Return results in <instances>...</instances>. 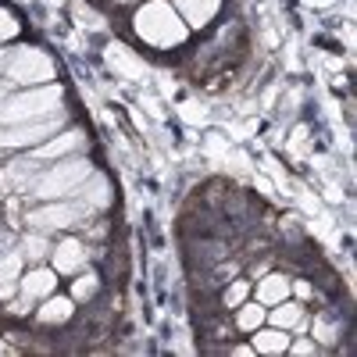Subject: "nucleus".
<instances>
[{"label": "nucleus", "mask_w": 357, "mask_h": 357, "mask_svg": "<svg viewBox=\"0 0 357 357\" xmlns=\"http://www.w3.org/2000/svg\"><path fill=\"white\" fill-rule=\"evenodd\" d=\"M132 36L151 50H175L190 40V29L172 8V0H139L132 15Z\"/></svg>", "instance_id": "1"}, {"label": "nucleus", "mask_w": 357, "mask_h": 357, "mask_svg": "<svg viewBox=\"0 0 357 357\" xmlns=\"http://www.w3.org/2000/svg\"><path fill=\"white\" fill-rule=\"evenodd\" d=\"M65 111V86L61 82H43V86H25L11 89L0 104V126H18V122H36V118Z\"/></svg>", "instance_id": "2"}, {"label": "nucleus", "mask_w": 357, "mask_h": 357, "mask_svg": "<svg viewBox=\"0 0 357 357\" xmlns=\"http://www.w3.org/2000/svg\"><path fill=\"white\" fill-rule=\"evenodd\" d=\"M93 172V161L89 158H79V154H68V158H57L50 165H43L33 178L25 197L33 200H61V197H75L79 186L89 178Z\"/></svg>", "instance_id": "3"}, {"label": "nucleus", "mask_w": 357, "mask_h": 357, "mask_svg": "<svg viewBox=\"0 0 357 357\" xmlns=\"http://www.w3.org/2000/svg\"><path fill=\"white\" fill-rule=\"evenodd\" d=\"M0 79H8L15 89L43 86V82L57 79V65H54V57L43 47L15 43V47H8V61H4V75H0Z\"/></svg>", "instance_id": "4"}, {"label": "nucleus", "mask_w": 357, "mask_h": 357, "mask_svg": "<svg viewBox=\"0 0 357 357\" xmlns=\"http://www.w3.org/2000/svg\"><path fill=\"white\" fill-rule=\"evenodd\" d=\"M93 222V211L79 197H61V200H40V207L25 211V225L40 232H68Z\"/></svg>", "instance_id": "5"}, {"label": "nucleus", "mask_w": 357, "mask_h": 357, "mask_svg": "<svg viewBox=\"0 0 357 357\" xmlns=\"http://www.w3.org/2000/svg\"><path fill=\"white\" fill-rule=\"evenodd\" d=\"M68 122V107L36 118V122H18V126H0V151H33L43 139H50L57 129H65Z\"/></svg>", "instance_id": "6"}, {"label": "nucleus", "mask_w": 357, "mask_h": 357, "mask_svg": "<svg viewBox=\"0 0 357 357\" xmlns=\"http://www.w3.org/2000/svg\"><path fill=\"white\" fill-rule=\"evenodd\" d=\"M47 261H50V268L57 275H79L89 264V247H86V240H79V236H65V240H57L50 247Z\"/></svg>", "instance_id": "7"}, {"label": "nucleus", "mask_w": 357, "mask_h": 357, "mask_svg": "<svg viewBox=\"0 0 357 357\" xmlns=\"http://www.w3.org/2000/svg\"><path fill=\"white\" fill-rule=\"evenodd\" d=\"M82 146H86V132H82V129H57L50 139H43L40 146H33V151H29V158L50 165V161H57V158L79 154Z\"/></svg>", "instance_id": "8"}, {"label": "nucleus", "mask_w": 357, "mask_h": 357, "mask_svg": "<svg viewBox=\"0 0 357 357\" xmlns=\"http://www.w3.org/2000/svg\"><path fill=\"white\" fill-rule=\"evenodd\" d=\"M57 289V272L50 264H33L29 272H22V279H18V301H25V304H40L43 296H50Z\"/></svg>", "instance_id": "9"}, {"label": "nucleus", "mask_w": 357, "mask_h": 357, "mask_svg": "<svg viewBox=\"0 0 357 357\" xmlns=\"http://www.w3.org/2000/svg\"><path fill=\"white\" fill-rule=\"evenodd\" d=\"M25 272V254L11 236H4V250H0V301H11L18 293V279Z\"/></svg>", "instance_id": "10"}, {"label": "nucleus", "mask_w": 357, "mask_h": 357, "mask_svg": "<svg viewBox=\"0 0 357 357\" xmlns=\"http://www.w3.org/2000/svg\"><path fill=\"white\" fill-rule=\"evenodd\" d=\"M172 8L178 11V18L186 22L190 33H200V29H207L218 18L222 0H172Z\"/></svg>", "instance_id": "11"}, {"label": "nucleus", "mask_w": 357, "mask_h": 357, "mask_svg": "<svg viewBox=\"0 0 357 357\" xmlns=\"http://www.w3.org/2000/svg\"><path fill=\"white\" fill-rule=\"evenodd\" d=\"M268 325H275V329H286V333H304L307 329V307L301 301H279L275 307H268Z\"/></svg>", "instance_id": "12"}, {"label": "nucleus", "mask_w": 357, "mask_h": 357, "mask_svg": "<svg viewBox=\"0 0 357 357\" xmlns=\"http://www.w3.org/2000/svg\"><path fill=\"white\" fill-rule=\"evenodd\" d=\"M75 318V301H72V293L65 296V293H50V296H43V301L36 304V321L40 325H65V321H72Z\"/></svg>", "instance_id": "13"}, {"label": "nucleus", "mask_w": 357, "mask_h": 357, "mask_svg": "<svg viewBox=\"0 0 357 357\" xmlns=\"http://www.w3.org/2000/svg\"><path fill=\"white\" fill-rule=\"evenodd\" d=\"M289 333L286 329H275V325H261V329H254L250 333V350L254 354H264V357H279V354H286L289 350Z\"/></svg>", "instance_id": "14"}, {"label": "nucleus", "mask_w": 357, "mask_h": 357, "mask_svg": "<svg viewBox=\"0 0 357 357\" xmlns=\"http://www.w3.org/2000/svg\"><path fill=\"white\" fill-rule=\"evenodd\" d=\"M86 207H89V211H93V215H100V211H107V207H111V183H107V178L93 168V172H89V178H86V183L79 186V193H75Z\"/></svg>", "instance_id": "15"}, {"label": "nucleus", "mask_w": 357, "mask_h": 357, "mask_svg": "<svg viewBox=\"0 0 357 357\" xmlns=\"http://www.w3.org/2000/svg\"><path fill=\"white\" fill-rule=\"evenodd\" d=\"M293 296V279L282 275V272H268L264 279H257V289H254V301H261L264 307H275L279 301Z\"/></svg>", "instance_id": "16"}, {"label": "nucleus", "mask_w": 357, "mask_h": 357, "mask_svg": "<svg viewBox=\"0 0 357 357\" xmlns=\"http://www.w3.org/2000/svg\"><path fill=\"white\" fill-rule=\"evenodd\" d=\"M50 232H40V229H29L22 232V240H18V250L25 254V264H47L50 257Z\"/></svg>", "instance_id": "17"}, {"label": "nucleus", "mask_w": 357, "mask_h": 357, "mask_svg": "<svg viewBox=\"0 0 357 357\" xmlns=\"http://www.w3.org/2000/svg\"><path fill=\"white\" fill-rule=\"evenodd\" d=\"M268 321V307L261 304V301H247L236 307V333H243V336H250L254 329H261V325Z\"/></svg>", "instance_id": "18"}, {"label": "nucleus", "mask_w": 357, "mask_h": 357, "mask_svg": "<svg viewBox=\"0 0 357 357\" xmlns=\"http://www.w3.org/2000/svg\"><path fill=\"white\" fill-rule=\"evenodd\" d=\"M311 340L325 350V347H336V340H340V325L333 321V314H318L314 321H311Z\"/></svg>", "instance_id": "19"}, {"label": "nucleus", "mask_w": 357, "mask_h": 357, "mask_svg": "<svg viewBox=\"0 0 357 357\" xmlns=\"http://www.w3.org/2000/svg\"><path fill=\"white\" fill-rule=\"evenodd\" d=\"M100 293V275L97 272H79V279L72 282V301L75 304H86V301H93V296Z\"/></svg>", "instance_id": "20"}, {"label": "nucleus", "mask_w": 357, "mask_h": 357, "mask_svg": "<svg viewBox=\"0 0 357 357\" xmlns=\"http://www.w3.org/2000/svg\"><path fill=\"white\" fill-rule=\"evenodd\" d=\"M18 33H22V22H18V15H15L11 8L0 4V47L15 43V40H18Z\"/></svg>", "instance_id": "21"}, {"label": "nucleus", "mask_w": 357, "mask_h": 357, "mask_svg": "<svg viewBox=\"0 0 357 357\" xmlns=\"http://www.w3.org/2000/svg\"><path fill=\"white\" fill-rule=\"evenodd\" d=\"M250 296V279H236L225 293H222V307H229V311H236L243 301Z\"/></svg>", "instance_id": "22"}, {"label": "nucleus", "mask_w": 357, "mask_h": 357, "mask_svg": "<svg viewBox=\"0 0 357 357\" xmlns=\"http://www.w3.org/2000/svg\"><path fill=\"white\" fill-rule=\"evenodd\" d=\"M286 354H296V357H314V354H321V347L314 343V340H289V350Z\"/></svg>", "instance_id": "23"}, {"label": "nucleus", "mask_w": 357, "mask_h": 357, "mask_svg": "<svg viewBox=\"0 0 357 357\" xmlns=\"http://www.w3.org/2000/svg\"><path fill=\"white\" fill-rule=\"evenodd\" d=\"M293 293L296 296H311V282H293Z\"/></svg>", "instance_id": "24"}, {"label": "nucleus", "mask_w": 357, "mask_h": 357, "mask_svg": "<svg viewBox=\"0 0 357 357\" xmlns=\"http://www.w3.org/2000/svg\"><path fill=\"white\" fill-rule=\"evenodd\" d=\"M11 89H15V86H11V82H8V79H0V104H4V97H8V93H11Z\"/></svg>", "instance_id": "25"}, {"label": "nucleus", "mask_w": 357, "mask_h": 357, "mask_svg": "<svg viewBox=\"0 0 357 357\" xmlns=\"http://www.w3.org/2000/svg\"><path fill=\"white\" fill-rule=\"evenodd\" d=\"M11 47V43H8ZM8 47H0V75H4V61H8Z\"/></svg>", "instance_id": "26"}, {"label": "nucleus", "mask_w": 357, "mask_h": 357, "mask_svg": "<svg viewBox=\"0 0 357 357\" xmlns=\"http://www.w3.org/2000/svg\"><path fill=\"white\" fill-rule=\"evenodd\" d=\"M111 4H139V0H111Z\"/></svg>", "instance_id": "27"}, {"label": "nucleus", "mask_w": 357, "mask_h": 357, "mask_svg": "<svg viewBox=\"0 0 357 357\" xmlns=\"http://www.w3.org/2000/svg\"><path fill=\"white\" fill-rule=\"evenodd\" d=\"M0 240H4V225H0Z\"/></svg>", "instance_id": "28"}]
</instances>
